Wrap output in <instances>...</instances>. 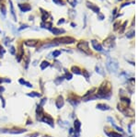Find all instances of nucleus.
<instances>
[{
	"instance_id": "35",
	"label": "nucleus",
	"mask_w": 138,
	"mask_h": 137,
	"mask_svg": "<svg viewBox=\"0 0 138 137\" xmlns=\"http://www.w3.org/2000/svg\"><path fill=\"white\" fill-rule=\"evenodd\" d=\"M9 52H10V54H16V50H15V47H13V46H11L10 48H9Z\"/></svg>"
},
{
	"instance_id": "49",
	"label": "nucleus",
	"mask_w": 138,
	"mask_h": 137,
	"mask_svg": "<svg viewBox=\"0 0 138 137\" xmlns=\"http://www.w3.org/2000/svg\"><path fill=\"white\" fill-rule=\"evenodd\" d=\"M3 82H4V78H1V77H0V84Z\"/></svg>"
},
{
	"instance_id": "8",
	"label": "nucleus",
	"mask_w": 138,
	"mask_h": 137,
	"mask_svg": "<svg viewBox=\"0 0 138 137\" xmlns=\"http://www.w3.org/2000/svg\"><path fill=\"white\" fill-rule=\"evenodd\" d=\"M91 44H92L93 48L95 49L96 51H98V52H102V51H103L102 46H101V45H100L96 40H92V41H91Z\"/></svg>"
},
{
	"instance_id": "31",
	"label": "nucleus",
	"mask_w": 138,
	"mask_h": 137,
	"mask_svg": "<svg viewBox=\"0 0 138 137\" xmlns=\"http://www.w3.org/2000/svg\"><path fill=\"white\" fill-rule=\"evenodd\" d=\"M64 77L67 79V80H70V79H72V74H70L68 72H65V75H64Z\"/></svg>"
},
{
	"instance_id": "1",
	"label": "nucleus",
	"mask_w": 138,
	"mask_h": 137,
	"mask_svg": "<svg viewBox=\"0 0 138 137\" xmlns=\"http://www.w3.org/2000/svg\"><path fill=\"white\" fill-rule=\"evenodd\" d=\"M106 67L110 73H116L118 71V68H119V64H118L117 60L109 58L106 62Z\"/></svg>"
},
{
	"instance_id": "2",
	"label": "nucleus",
	"mask_w": 138,
	"mask_h": 137,
	"mask_svg": "<svg viewBox=\"0 0 138 137\" xmlns=\"http://www.w3.org/2000/svg\"><path fill=\"white\" fill-rule=\"evenodd\" d=\"M75 41H76V40L74 38L68 37V36H64V37L54 39L53 41V42H54L57 45H59V44H71V43H74Z\"/></svg>"
},
{
	"instance_id": "46",
	"label": "nucleus",
	"mask_w": 138,
	"mask_h": 137,
	"mask_svg": "<svg viewBox=\"0 0 138 137\" xmlns=\"http://www.w3.org/2000/svg\"><path fill=\"white\" fill-rule=\"evenodd\" d=\"M119 25H120V22H116L114 24V29H117L118 28H119Z\"/></svg>"
},
{
	"instance_id": "9",
	"label": "nucleus",
	"mask_w": 138,
	"mask_h": 137,
	"mask_svg": "<svg viewBox=\"0 0 138 137\" xmlns=\"http://www.w3.org/2000/svg\"><path fill=\"white\" fill-rule=\"evenodd\" d=\"M87 7H89V8H90L93 12H95V13H97V14L99 13V8L97 7V6H95L94 4L90 3L89 1H87Z\"/></svg>"
},
{
	"instance_id": "4",
	"label": "nucleus",
	"mask_w": 138,
	"mask_h": 137,
	"mask_svg": "<svg viewBox=\"0 0 138 137\" xmlns=\"http://www.w3.org/2000/svg\"><path fill=\"white\" fill-rule=\"evenodd\" d=\"M27 130L25 129H2L0 131L1 132H5V133H11V134H20V133H23L25 132Z\"/></svg>"
},
{
	"instance_id": "21",
	"label": "nucleus",
	"mask_w": 138,
	"mask_h": 137,
	"mask_svg": "<svg viewBox=\"0 0 138 137\" xmlns=\"http://www.w3.org/2000/svg\"><path fill=\"white\" fill-rule=\"evenodd\" d=\"M27 96L31 97V98H35V97L40 98V97H41V95L40 94V93H38V92H30V93H28Z\"/></svg>"
},
{
	"instance_id": "19",
	"label": "nucleus",
	"mask_w": 138,
	"mask_h": 137,
	"mask_svg": "<svg viewBox=\"0 0 138 137\" xmlns=\"http://www.w3.org/2000/svg\"><path fill=\"white\" fill-rule=\"evenodd\" d=\"M71 70H72V72H73L74 74H76V75H81V70L79 69V67H77V66H73Z\"/></svg>"
},
{
	"instance_id": "45",
	"label": "nucleus",
	"mask_w": 138,
	"mask_h": 137,
	"mask_svg": "<svg viewBox=\"0 0 138 137\" xmlns=\"http://www.w3.org/2000/svg\"><path fill=\"white\" fill-rule=\"evenodd\" d=\"M27 28H28L27 25H22V26H21V27L19 29V30H22V29H27Z\"/></svg>"
},
{
	"instance_id": "3",
	"label": "nucleus",
	"mask_w": 138,
	"mask_h": 137,
	"mask_svg": "<svg viewBox=\"0 0 138 137\" xmlns=\"http://www.w3.org/2000/svg\"><path fill=\"white\" fill-rule=\"evenodd\" d=\"M77 48L79 49L80 51H82L83 53L87 54H91V52H90L89 48V43H88V41H80V42L77 44Z\"/></svg>"
},
{
	"instance_id": "52",
	"label": "nucleus",
	"mask_w": 138,
	"mask_h": 137,
	"mask_svg": "<svg viewBox=\"0 0 138 137\" xmlns=\"http://www.w3.org/2000/svg\"><path fill=\"white\" fill-rule=\"evenodd\" d=\"M0 31H1V30H0Z\"/></svg>"
},
{
	"instance_id": "7",
	"label": "nucleus",
	"mask_w": 138,
	"mask_h": 137,
	"mask_svg": "<svg viewBox=\"0 0 138 137\" xmlns=\"http://www.w3.org/2000/svg\"><path fill=\"white\" fill-rule=\"evenodd\" d=\"M64 104V101L63 97L59 96L56 98V100H55V106H56V108L57 109H61V108H63Z\"/></svg>"
},
{
	"instance_id": "34",
	"label": "nucleus",
	"mask_w": 138,
	"mask_h": 137,
	"mask_svg": "<svg viewBox=\"0 0 138 137\" xmlns=\"http://www.w3.org/2000/svg\"><path fill=\"white\" fill-rule=\"evenodd\" d=\"M29 64H30V57L27 56L26 57V61H25V68L27 69L28 68V65H29Z\"/></svg>"
},
{
	"instance_id": "12",
	"label": "nucleus",
	"mask_w": 138,
	"mask_h": 137,
	"mask_svg": "<svg viewBox=\"0 0 138 137\" xmlns=\"http://www.w3.org/2000/svg\"><path fill=\"white\" fill-rule=\"evenodd\" d=\"M50 30H51V32L54 35H59L61 34V33H64L65 32L64 29H57V28H52Z\"/></svg>"
},
{
	"instance_id": "32",
	"label": "nucleus",
	"mask_w": 138,
	"mask_h": 137,
	"mask_svg": "<svg viewBox=\"0 0 138 137\" xmlns=\"http://www.w3.org/2000/svg\"><path fill=\"white\" fill-rule=\"evenodd\" d=\"M126 25H127V21H125L123 24V26H122V29H120V33H123L124 31V29H125V27H126Z\"/></svg>"
},
{
	"instance_id": "41",
	"label": "nucleus",
	"mask_w": 138,
	"mask_h": 137,
	"mask_svg": "<svg viewBox=\"0 0 138 137\" xmlns=\"http://www.w3.org/2000/svg\"><path fill=\"white\" fill-rule=\"evenodd\" d=\"M19 82H20V84H21V85H23V86H24V85H25V83H26V81H25L23 78H20V79L19 80Z\"/></svg>"
},
{
	"instance_id": "28",
	"label": "nucleus",
	"mask_w": 138,
	"mask_h": 137,
	"mask_svg": "<svg viewBox=\"0 0 138 137\" xmlns=\"http://www.w3.org/2000/svg\"><path fill=\"white\" fill-rule=\"evenodd\" d=\"M53 2L55 3L56 5H58V6H64V2H63V0H53Z\"/></svg>"
},
{
	"instance_id": "15",
	"label": "nucleus",
	"mask_w": 138,
	"mask_h": 137,
	"mask_svg": "<svg viewBox=\"0 0 138 137\" xmlns=\"http://www.w3.org/2000/svg\"><path fill=\"white\" fill-rule=\"evenodd\" d=\"M41 28H43V29H52V22H42L41 24Z\"/></svg>"
},
{
	"instance_id": "10",
	"label": "nucleus",
	"mask_w": 138,
	"mask_h": 137,
	"mask_svg": "<svg viewBox=\"0 0 138 137\" xmlns=\"http://www.w3.org/2000/svg\"><path fill=\"white\" fill-rule=\"evenodd\" d=\"M38 42H39L38 40H27L24 41L25 45H27L29 47H35L38 44Z\"/></svg>"
},
{
	"instance_id": "18",
	"label": "nucleus",
	"mask_w": 138,
	"mask_h": 137,
	"mask_svg": "<svg viewBox=\"0 0 138 137\" xmlns=\"http://www.w3.org/2000/svg\"><path fill=\"white\" fill-rule=\"evenodd\" d=\"M57 44L54 43V42H50V43H45L43 44L42 46L41 47V50H43V49H47V48H50V47H54V46H56Z\"/></svg>"
},
{
	"instance_id": "20",
	"label": "nucleus",
	"mask_w": 138,
	"mask_h": 137,
	"mask_svg": "<svg viewBox=\"0 0 138 137\" xmlns=\"http://www.w3.org/2000/svg\"><path fill=\"white\" fill-rule=\"evenodd\" d=\"M50 66V64H49L47 61H43V62L41 64V70H44V69H46L47 67Z\"/></svg>"
},
{
	"instance_id": "16",
	"label": "nucleus",
	"mask_w": 138,
	"mask_h": 137,
	"mask_svg": "<svg viewBox=\"0 0 138 137\" xmlns=\"http://www.w3.org/2000/svg\"><path fill=\"white\" fill-rule=\"evenodd\" d=\"M97 108H98L99 110H110V107H109L108 105H106V104H98V105H97Z\"/></svg>"
},
{
	"instance_id": "44",
	"label": "nucleus",
	"mask_w": 138,
	"mask_h": 137,
	"mask_svg": "<svg viewBox=\"0 0 138 137\" xmlns=\"http://www.w3.org/2000/svg\"><path fill=\"white\" fill-rule=\"evenodd\" d=\"M63 23H64V19H61L60 20L58 21L57 24H58V25H61V24H63Z\"/></svg>"
},
{
	"instance_id": "5",
	"label": "nucleus",
	"mask_w": 138,
	"mask_h": 137,
	"mask_svg": "<svg viewBox=\"0 0 138 137\" xmlns=\"http://www.w3.org/2000/svg\"><path fill=\"white\" fill-rule=\"evenodd\" d=\"M42 122H44V123L46 124H49L51 127H54V118L52 116H50L49 114H44L42 118H41V120Z\"/></svg>"
},
{
	"instance_id": "39",
	"label": "nucleus",
	"mask_w": 138,
	"mask_h": 137,
	"mask_svg": "<svg viewBox=\"0 0 138 137\" xmlns=\"http://www.w3.org/2000/svg\"><path fill=\"white\" fill-rule=\"evenodd\" d=\"M24 86H26L27 88H31L33 87V86H32V85H31L30 83V82H27V81H26V83H25V85H24Z\"/></svg>"
},
{
	"instance_id": "13",
	"label": "nucleus",
	"mask_w": 138,
	"mask_h": 137,
	"mask_svg": "<svg viewBox=\"0 0 138 137\" xmlns=\"http://www.w3.org/2000/svg\"><path fill=\"white\" fill-rule=\"evenodd\" d=\"M9 7H10V13H11V16L13 18L14 21H17V16H16V12H15V9H14L13 4H12L11 0H9Z\"/></svg>"
},
{
	"instance_id": "27",
	"label": "nucleus",
	"mask_w": 138,
	"mask_h": 137,
	"mask_svg": "<svg viewBox=\"0 0 138 137\" xmlns=\"http://www.w3.org/2000/svg\"><path fill=\"white\" fill-rule=\"evenodd\" d=\"M5 53H6V50L3 48L1 45H0V58H2L4 54H5Z\"/></svg>"
},
{
	"instance_id": "48",
	"label": "nucleus",
	"mask_w": 138,
	"mask_h": 137,
	"mask_svg": "<svg viewBox=\"0 0 138 137\" xmlns=\"http://www.w3.org/2000/svg\"><path fill=\"white\" fill-rule=\"evenodd\" d=\"M131 3H125V4H123V6H122V7H125V6H128V5H130Z\"/></svg>"
},
{
	"instance_id": "47",
	"label": "nucleus",
	"mask_w": 138,
	"mask_h": 137,
	"mask_svg": "<svg viewBox=\"0 0 138 137\" xmlns=\"http://www.w3.org/2000/svg\"><path fill=\"white\" fill-rule=\"evenodd\" d=\"M4 90H5V88H4V87H2V86H0V93H2V92H4Z\"/></svg>"
},
{
	"instance_id": "37",
	"label": "nucleus",
	"mask_w": 138,
	"mask_h": 137,
	"mask_svg": "<svg viewBox=\"0 0 138 137\" xmlns=\"http://www.w3.org/2000/svg\"><path fill=\"white\" fill-rule=\"evenodd\" d=\"M83 75H85V77H86L87 79H89V73H88L86 70H84V71H83Z\"/></svg>"
},
{
	"instance_id": "50",
	"label": "nucleus",
	"mask_w": 138,
	"mask_h": 137,
	"mask_svg": "<svg viewBox=\"0 0 138 137\" xmlns=\"http://www.w3.org/2000/svg\"><path fill=\"white\" fill-rule=\"evenodd\" d=\"M71 26H72V27H75V26H76V24H75V23H71Z\"/></svg>"
},
{
	"instance_id": "25",
	"label": "nucleus",
	"mask_w": 138,
	"mask_h": 137,
	"mask_svg": "<svg viewBox=\"0 0 138 137\" xmlns=\"http://www.w3.org/2000/svg\"><path fill=\"white\" fill-rule=\"evenodd\" d=\"M60 54H61V52H60V51H54V52L52 53V55H53V57H54V58L58 57V56H59Z\"/></svg>"
},
{
	"instance_id": "17",
	"label": "nucleus",
	"mask_w": 138,
	"mask_h": 137,
	"mask_svg": "<svg viewBox=\"0 0 138 137\" xmlns=\"http://www.w3.org/2000/svg\"><path fill=\"white\" fill-rule=\"evenodd\" d=\"M74 125H75V132H80V127H81V122H80L78 120H76Z\"/></svg>"
},
{
	"instance_id": "51",
	"label": "nucleus",
	"mask_w": 138,
	"mask_h": 137,
	"mask_svg": "<svg viewBox=\"0 0 138 137\" xmlns=\"http://www.w3.org/2000/svg\"><path fill=\"white\" fill-rule=\"evenodd\" d=\"M118 1H122V0H118Z\"/></svg>"
},
{
	"instance_id": "40",
	"label": "nucleus",
	"mask_w": 138,
	"mask_h": 137,
	"mask_svg": "<svg viewBox=\"0 0 138 137\" xmlns=\"http://www.w3.org/2000/svg\"><path fill=\"white\" fill-rule=\"evenodd\" d=\"M69 14H70V17L71 18H74V15H76V12L74 10H70L69 11Z\"/></svg>"
},
{
	"instance_id": "26",
	"label": "nucleus",
	"mask_w": 138,
	"mask_h": 137,
	"mask_svg": "<svg viewBox=\"0 0 138 137\" xmlns=\"http://www.w3.org/2000/svg\"><path fill=\"white\" fill-rule=\"evenodd\" d=\"M96 71H97V73H99V75H104V73H103V72H102L103 70H102V69L100 68V67H99V65H97V66H96Z\"/></svg>"
},
{
	"instance_id": "14",
	"label": "nucleus",
	"mask_w": 138,
	"mask_h": 137,
	"mask_svg": "<svg viewBox=\"0 0 138 137\" xmlns=\"http://www.w3.org/2000/svg\"><path fill=\"white\" fill-rule=\"evenodd\" d=\"M41 14H42V16H41V20H42V22H46L47 21V19L49 18V13L47 11H45V10H43L42 8H41Z\"/></svg>"
},
{
	"instance_id": "33",
	"label": "nucleus",
	"mask_w": 138,
	"mask_h": 137,
	"mask_svg": "<svg viewBox=\"0 0 138 137\" xmlns=\"http://www.w3.org/2000/svg\"><path fill=\"white\" fill-rule=\"evenodd\" d=\"M98 20H104V15L103 14H101L100 12L98 14Z\"/></svg>"
},
{
	"instance_id": "42",
	"label": "nucleus",
	"mask_w": 138,
	"mask_h": 137,
	"mask_svg": "<svg viewBox=\"0 0 138 137\" xmlns=\"http://www.w3.org/2000/svg\"><path fill=\"white\" fill-rule=\"evenodd\" d=\"M0 98H1V100H2V103H3V106H2V107H3V108H5V106H6V102H5V99H4V98L1 96V97H0Z\"/></svg>"
},
{
	"instance_id": "29",
	"label": "nucleus",
	"mask_w": 138,
	"mask_h": 137,
	"mask_svg": "<svg viewBox=\"0 0 138 137\" xmlns=\"http://www.w3.org/2000/svg\"><path fill=\"white\" fill-rule=\"evenodd\" d=\"M0 9H1V13H3V16H6V14H7V10H6V7L3 5V6H1L0 7Z\"/></svg>"
},
{
	"instance_id": "11",
	"label": "nucleus",
	"mask_w": 138,
	"mask_h": 137,
	"mask_svg": "<svg viewBox=\"0 0 138 137\" xmlns=\"http://www.w3.org/2000/svg\"><path fill=\"white\" fill-rule=\"evenodd\" d=\"M19 7L22 12H27V11H30L31 9V7L29 4H20Z\"/></svg>"
},
{
	"instance_id": "23",
	"label": "nucleus",
	"mask_w": 138,
	"mask_h": 137,
	"mask_svg": "<svg viewBox=\"0 0 138 137\" xmlns=\"http://www.w3.org/2000/svg\"><path fill=\"white\" fill-rule=\"evenodd\" d=\"M110 137H122V135L120 133H117V132H111L110 133H107Z\"/></svg>"
},
{
	"instance_id": "36",
	"label": "nucleus",
	"mask_w": 138,
	"mask_h": 137,
	"mask_svg": "<svg viewBox=\"0 0 138 137\" xmlns=\"http://www.w3.org/2000/svg\"><path fill=\"white\" fill-rule=\"evenodd\" d=\"M46 101H47V98H42V99H41V101L40 102V106H41V107H42V106H43V105L46 103Z\"/></svg>"
},
{
	"instance_id": "22",
	"label": "nucleus",
	"mask_w": 138,
	"mask_h": 137,
	"mask_svg": "<svg viewBox=\"0 0 138 137\" xmlns=\"http://www.w3.org/2000/svg\"><path fill=\"white\" fill-rule=\"evenodd\" d=\"M64 76H61V77H57L56 79H54V84L55 85H57V86H59L61 83L63 82V80H64Z\"/></svg>"
},
{
	"instance_id": "38",
	"label": "nucleus",
	"mask_w": 138,
	"mask_h": 137,
	"mask_svg": "<svg viewBox=\"0 0 138 137\" xmlns=\"http://www.w3.org/2000/svg\"><path fill=\"white\" fill-rule=\"evenodd\" d=\"M4 41H5L4 43H5L6 45H8V44H9V42H10V39H9V38H5Z\"/></svg>"
},
{
	"instance_id": "6",
	"label": "nucleus",
	"mask_w": 138,
	"mask_h": 137,
	"mask_svg": "<svg viewBox=\"0 0 138 137\" xmlns=\"http://www.w3.org/2000/svg\"><path fill=\"white\" fill-rule=\"evenodd\" d=\"M103 45L107 48H111L114 46V37L110 36L109 38H107L106 40H104L103 41Z\"/></svg>"
},
{
	"instance_id": "30",
	"label": "nucleus",
	"mask_w": 138,
	"mask_h": 137,
	"mask_svg": "<svg viewBox=\"0 0 138 137\" xmlns=\"http://www.w3.org/2000/svg\"><path fill=\"white\" fill-rule=\"evenodd\" d=\"M134 36V30H132V31H130L129 33H127V35H126V37L128 38V39H131V38H133Z\"/></svg>"
},
{
	"instance_id": "43",
	"label": "nucleus",
	"mask_w": 138,
	"mask_h": 137,
	"mask_svg": "<svg viewBox=\"0 0 138 137\" xmlns=\"http://www.w3.org/2000/svg\"><path fill=\"white\" fill-rule=\"evenodd\" d=\"M39 136V133L38 132H34V133H32V134H30V137H38Z\"/></svg>"
},
{
	"instance_id": "24",
	"label": "nucleus",
	"mask_w": 138,
	"mask_h": 137,
	"mask_svg": "<svg viewBox=\"0 0 138 137\" xmlns=\"http://www.w3.org/2000/svg\"><path fill=\"white\" fill-rule=\"evenodd\" d=\"M67 2H68L69 5H71V7H75L76 6V4H77V1L76 0H67Z\"/></svg>"
}]
</instances>
